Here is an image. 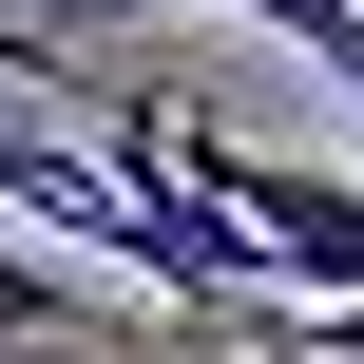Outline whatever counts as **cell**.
<instances>
[{
	"label": "cell",
	"mask_w": 364,
	"mask_h": 364,
	"mask_svg": "<svg viewBox=\"0 0 364 364\" xmlns=\"http://www.w3.org/2000/svg\"><path fill=\"white\" fill-rule=\"evenodd\" d=\"M58 346H96V288H77L38 230H0V364H58Z\"/></svg>",
	"instance_id": "obj_2"
},
{
	"label": "cell",
	"mask_w": 364,
	"mask_h": 364,
	"mask_svg": "<svg viewBox=\"0 0 364 364\" xmlns=\"http://www.w3.org/2000/svg\"><path fill=\"white\" fill-rule=\"evenodd\" d=\"M288 346L307 364H364V307H288Z\"/></svg>",
	"instance_id": "obj_3"
},
{
	"label": "cell",
	"mask_w": 364,
	"mask_h": 364,
	"mask_svg": "<svg viewBox=\"0 0 364 364\" xmlns=\"http://www.w3.org/2000/svg\"><path fill=\"white\" fill-rule=\"evenodd\" d=\"M0 19H58V0H0Z\"/></svg>",
	"instance_id": "obj_4"
},
{
	"label": "cell",
	"mask_w": 364,
	"mask_h": 364,
	"mask_svg": "<svg viewBox=\"0 0 364 364\" xmlns=\"http://www.w3.org/2000/svg\"><path fill=\"white\" fill-rule=\"evenodd\" d=\"M96 134H115L134 173H192V192L269 250L288 307H364V173L346 154H250V134H211V115H173V96H96Z\"/></svg>",
	"instance_id": "obj_1"
}]
</instances>
